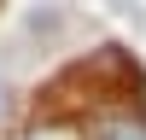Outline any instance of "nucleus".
Segmentation results:
<instances>
[{"instance_id": "obj_1", "label": "nucleus", "mask_w": 146, "mask_h": 140, "mask_svg": "<svg viewBox=\"0 0 146 140\" xmlns=\"http://www.w3.org/2000/svg\"><path fill=\"white\" fill-rule=\"evenodd\" d=\"M111 140H146V134H111Z\"/></svg>"}]
</instances>
